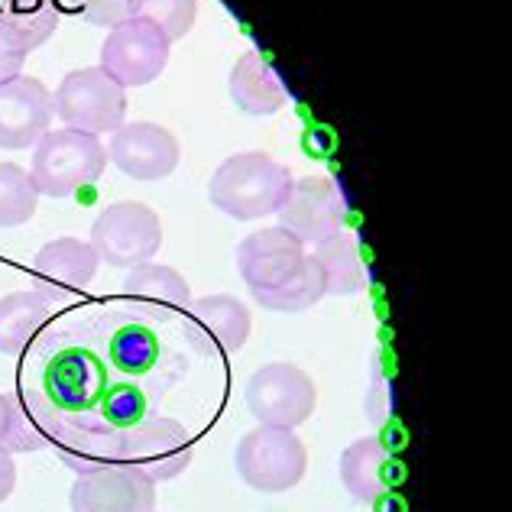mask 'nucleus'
Listing matches in <instances>:
<instances>
[{"label": "nucleus", "instance_id": "obj_9", "mask_svg": "<svg viewBox=\"0 0 512 512\" xmlns=\"http://www.w3.org/2000/svg\"><path fill=\"white\" fill-rule=\"evenodd\" d=\"M72 512H153L156 483L130 461H111L78 474L69 493Z\"/></svg>", "mask_w": 512, "mask_h": 512}, {"label": "nucleus", "instance_id": "obj_26", "mask_svg": "<svg viewBox=\"0 0 512 512\" xmlns=\"http://www.w3.org/2000/svg\"><path fill=\"white\" fill-rule=\"evenodd\" d=\"M140 17H146L153 26H159L172 43V39H182L195 26L198 0H143Z\"/></svg>", "mask_w": 512, "mask_h": 512}, {"label": "nucleus", "instance_id": "obj_12", "mask_svg": "<svg viewBox=\"0 0 512 512\" xmlns=\"http://www.w3.org/2000/svg\"><path fill=\"white\" fill-rule=\"evenodd\" d=\"M52 94L39 78L17 75L0 82V146L4 150H30L49 133Z\"/></svg>", "mask_w": 512, "mask_h": 512}, {"label": "nucleus", "instance_id": "obj_25", "mask_svg": "<svg viewBox=\"0 0 512 512\" xmlns=\"http://www.w3.org/2000/svg\"><path fill=\"white\" fill-rule=\"evenodd\" d=\"M46 435L36 428V422L26 415L20 399L0 393V451L7 454H30L46 448Z\"/></svg>", "mask_w": 512, "mask_h": 512}, {"label": "nucleus", "instance_id": "obj_2", "mask_svg": "<svg viewBox=\"0 0 512 512\" xmlns=\"http://www.w3.org/2000/svg\"><path fill=\"white\" fill-rule=\"evenodd\" d=\"M292 172L266 153L227 156L208 182V198L221 214L234 221L269 218L289 198Z\"/></svg>", "mask_w": 512, "mask_h": 512}, {"label": "nucleus", "instance_id": "obj_29", "mask_svg": "<svg viewBox=\"0 0 512 512\" xmlns=\"http://www.w3.org/2000/svg\"><path fill=\"white\" fill-rule=\"evenodd\" d=\"M13 487H17V464H13V454L0 451V503L13 493Z\"/></svg>", "mask_w": 512, "mask_h": 512}, {"label": "nucleus", "instance_id": "obj_8", "mask_svg": "<svg viewBox=\"0 0 512 512\" xmlns=\"http://www.w3.org/2000/svg\"><path fill=\"white\" fill-rule=\"evenodd\" d=\"M169 36L146 17L114 26L101 46V69L120 88H140L156 82L169 62Z\"/></svg>", "mask_w": 512, "mask_h": 512}, {"label": "nucleus", "instance_id": "obj_16", "mask_svg": "<svg viewBox=\"0 0 512 512\" xmlns=\"http://www.w3.org/2000/svg\"><path fill=\"white\" fill-rule=\"evenodd\" d=\"M341 483L357 503H376L393 490L396 464L386 444L376 438H357L341 454Z\"/></svg>", "mask_w": 512, "mask_h": 512}, {"label": "nucleus", "instance_id": "obj_24", "mask_svg": "<svg viewBox=\"0 0 512 512\" xmlns=\"http://www.w3.org/2000/svg\"><path fill=\"white\" fill-rule=\"evenodd\" d=\"M39 192L30 172L17 163H0V227H20L36 214Z\"/></svg>", "mask_w": 512, "mask_h": 512}, {"label": "nucleus", "instance_id": "obj_20", "mask_svg": "<svg viewBox=\"0 0 512 512\" xmlns=\"http://www.w3.org/2000/svg\"><path fill=\"white\" fill-rule=\"evenodd\" d=\"M49 325V302L36 292H10L0 299V354H26Z\"/></svg>", "mask_w": 512, "mask_h": 512}, {"label": "nucleus", "instance_id": "obj_1", "mask_svg": "<svg viewBox=\"0 0 512 512\" xmlns=\"http://www.w3.org/2000/svg\"><path fill=\"white\" fill-rule=\"evenodd\" d=\"M133 299L75 308L46 325L20 373V406L75 474L127 461L130 441L159 415L156 402L185 380L192 360L214 347L182 318Z\"/></svg>", "mask_w": 512, "mask_h": 512}, {"label": "nucleus", "instance_id": "obj_4", "mask_svg": "<svg viewBox=\"0 0 512 512\" xmlns=\"http://www.w3.org/2000/svg\"><path fill=\"white\" fill-rule=\"evenodd\" d=\"M52 111L69 130L101 137L124 127L127 88H120L101 65L78 69L65 75L59 91L52 94Z\"/></svg>", "mask_w": 512, "mask_h": 512}, {"label": "nucleus", "instance_id": "obj_18", "mask_svg": "<svg viewBox=\"0 0 512 512\" xmlns=\"http://www.w3.org/2000/svg\"><path fill=\"white\" fill-rule=\"evenodd\" d=\"M231 98L244 114L269 117L286 104V88H282L273 65L256 49H250L231 69Z\"/></svg>", "mask_w": 512, "mask_h": 512}, {"label": "nucleus", "instance_id": "obj_21", "mask_svg": "<svg viewBox=\"0 0 512 512\" xmlns=\"http://www.w3.org/2000/svg\"><path fill=\"white\" fill-rule=\"evenodd\" d=\"M124 295L133 302L166 308V312H185L188 302H192V289H188L185 276L163 263L133 266L130 276L124 279Z\"/></svg>", "mask_w": 512, "mask_h": 512}, {"label": "nucleus", "instance_id": "obj_14", "mask_svg": "<svg viewBox=\"0 0 512 512\" xmlns=\"http://www.w3.org/2000/svg\"><path fill=\"white\" fill-rule=\"evenodd\" d=\"M305 256V244H299L289 231L266 227V231L250 234L237 247V269L250 292H266L299 273Z\"/></svg>", "mask_w": 512, "mask_h": 512}, {"label": "nucleus", "instance_id": "obj_6", "mask_svg": "<svg viewBox=\"0 0 512 512\" xmlns=\"http://www.w3.org/2000/svg\"><path fill=\"white\" fill-rule=\"evenodd\" d=\"M88 244L94 247L101 263L133 269L140 263H150L163 247V221L140 201H117L94 218Z\"/></svg>", "mask_w": 512, "mask_h": 512}, {"label": "nucleus", "instance_id": "obj_15", "mask_svg": "<svg viewBox=\"0 0 512 512\" xmlns=\"http://www.w3.org/2000/svg\"><path fill=\"white\" fill-rule=\"evenodd\" d=\"M195 435L179 419H156L130 441L127 461L137 464L153 483H169L192 467Z\"/></svg>", "mask_w": 512, "mask_h": 512}, {"label": "nucleus", "instance_id": "obj_30", "mask_svg": "<svg viewBox=\"0 0 512 512\" xmlns=\"http://www.w3.org/2000/svg\"><path fill=\"white\" fill-rule=\"evenodd\" d=\"M52 7L62 10V13H82L85 10V0H52Z\"/></svg>", "mask_w": 512, "mask_h": 512}, {"label": "nucleus", "instance_id": "obj_5", "mask_svg": "<svg viewBox=\"0 0 512 512\" xmlns=\"http://www.w3.org/2000/svg\"><path fill=\"white\" fill-rule=\"evenodd\" d=\"M234 467L247 487L260 493H286L302 483L308 451L295 431L260 425L237 441Z\"/></svg>", "mask_w": 512, "mask_h": 512}, {"label": "nucleus", "instance_id": "obj_22", "mask_svg": "<svg viewBox=\"0 0 512 512\" xmlns=\"http://www.w3.org/2000/svg\"><path fill=\"white\" fill-rule=\"evenodd\" d=\"M253 299L260 308H266V312H282V315L305 312V308H312L321 299H328V295H325V276H321V266L315 263V256L308 253L305 263L299 266V273L289 276L276 289L253 292Z\"/></svg>", "mask_w": 512, "mask_h": 512}, {"label": "nucleus", "instance_id": "obj_13", "mask_svg": "<svg viewBox=\"0 0 512 512\" xmlns=\"http://www.w3.org/2000/svg\"><path fill=\"white\" fill-rule=\"evenodd\" d=\"M98 253L88 240L59 237L36 253L33 260V292L39 299H62V295L85 292L98 276Z\"/></svg>", "mask_w": 512, "mask_h": 512}, {"label": "nucleus", "instance_id": "obj_11", "mask_svg": "<svg viewBox=\"0 0 512 512\" xmlns=\"http://www.w3.org/2000/svg\"><path fill=\"white\" fill-rule=\"evenodd\" d=\"M107 156L130 179L159 182L175 172L182 150L179 140L166 127L150 124V120H137V124H124L120 130H114Z\"/></svg>", "mask_w": 512, "mask_h": 512}, {"label": "nucleus", "instance_id": "obj_7", "mask_svg": "<svg viewBox=\"0 0 512 512\" xmlns=\"http://www.w3.org/2000/svg\"><path fill=\"white\" fill-rule=\"evenodd\" d=\"M247 409L263 428L295 431L315 415L318 386L295 363H266L247 380Z\"/></svg>", "mask_w": 512, "mask_h": 512}, {"label": "nucleus", "instance_id": "obj_3", "mask_svg": "<svg viewBox=\"0 0 512 512\" xmlns=\"http://www.w3.org/2000/svg\"><path fill=\"white\" fill-rule=\"evenodd\" d=\"M107 166V150L98 137L78 130H49L33 150L30 179L39 195L69 198L78 188L101 179Z\"/></svg>", "mask_w": 512, "mask_h": 512}, {"label": "nucleus", "instance_id": "obj_23", "mask_svg": "<svg viewBox=\"0 0 512 512\" xmlns=\"http://www.w3.org/2000/svg\"><path fill=\"white\" fill-rule=\"evenodd\" d=\"M0 23L26 52H33L56 33L59 10L52 7V0H0Z\"/></svg>", "mask_w": 512, "mask_h": 512}, {"label": "nucleus", "instance_id": "obj_28", "mask_svg": "<svg viewBox=\"0 0 512 512\" xmlns=\"http://www.w3.org/2000/svg\"><path fill=\"white\" fill-rule=\"evenodd\" d=\"M26 52L17 36H13L4 23H0V82H10V78H17L23 72V62H26Z\"/></svg>", "mask_w": 512, "mask_h": 512}, {"label": "nucleus", "instance_id": "obj_17", "mask_svg": "<svg viewBox=\"0 0 512 512\" xmlns=\"http://www.w3.org/2000/svg\"><path fill=\"white\" fill-rule=\"evenodd\" d=\"M192 328L221 354H234L250 338V308L234 295H205L192 299L185 308Z\"/></svg>", "mask_w": 512, "mask_h": 512}, {"label": "nucleus", "instance_id": "obj_27", "mask_svg": "<svg viewBox=\"0 0 512 512\" xmlns=\"http://www.w3.org/2000/svg\"><path fill=\"white\" fill-rule=\"evenodd\" d=\"M140 4L143 0H85L82 17L94 26H107V30H114V26L140 17Z\"/></svg>", "mask_w": 512, "mask_h": 512}, {"label": "nucleus", "instance_id": "obj_19", "mask_svg": "<svg viewBox=\"0 0 512 512\" xmlns=\"http://www.w3.org/2000/svg\"><path fill=\"white\" fill-rule=\"evenodd\" d=\"M312 256L321 266L325 295H331V299H344V295H354L367 286V269H363L360 244L350 231H338L334 237L321 240Z\"/></svg>", "mask_w": 512, "mask_h": 512}, {"label": "nucleus", "instance_id": "obj_10", "mask_svg": "<svg viewBox=\"0 0 512 512\" xmlns=\"http://www.w3.org/2000/svg\"><path fill=\"white\" fill-rule=\"evenodd\" d=\"M276 218L282 231H289L299 244H321L344 231L341 188L328 175H308V179L292 182L289 198L282 201Z\"/></svg>", "mask_w": 512, "mask_h": 512}]
</instances>
